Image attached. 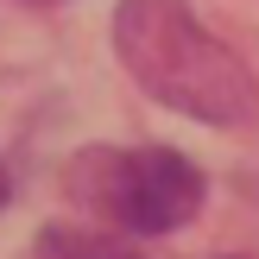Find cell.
<instances>
[{"instance_id":"obj_1","label":"cell","mask_w":259,"mask_h":259,"mask_svg":"<svg viewBox=\"0 0 259 259\" xmlns=\"http://www.w3.org/2000/svg\"><path fill=\"white\" fill-rule=\"evenodd\" d=\"M114 51L126 76L152 101L209 126H253L259 82L253 70L184 7V0H120L114 7Z\"/></svg>"},{"instance_id":"obj_2","label":"cell","mask_w":259,"mask_h":259,"mask_svg":"<svg viewBox=\"0 0 259 259\" xmlns=\"http://www.w3.org/2000/svg\"><path fill=\"white\" fill-rule=\"evenodd\" d=\"M76 196L108 215L126 234H171L202 209V171L171 146L146 152H82L76 158Z\"/></svg>"},{"instance_id":"obj_3","label":"cell","mask_w":259,"mask_h":259,"mask_svg":"<svg viewBox=\"0 0 259 259\" xmlns=\"http://www.w3.org/2000/svg\"><path fill=\"white\" fill-rule=\"evenodd\" d=\"M32 259H146V253L120 234H95V228H45Z\"/></svg>"},{"instance_id":"obj_4","label":"cell","mask_w":259,"mask_h":259,"mask_svg":"<svg viewBox=\"0 0 259 259\" xmlns=\"http://www.w3.org/2000/svg\"><path fill=\"white\" fill-rule=\"evenodd\" d=\"M7 196H13V184H7V171H0V209H7Z\"/></svg>"}]
</instances>
